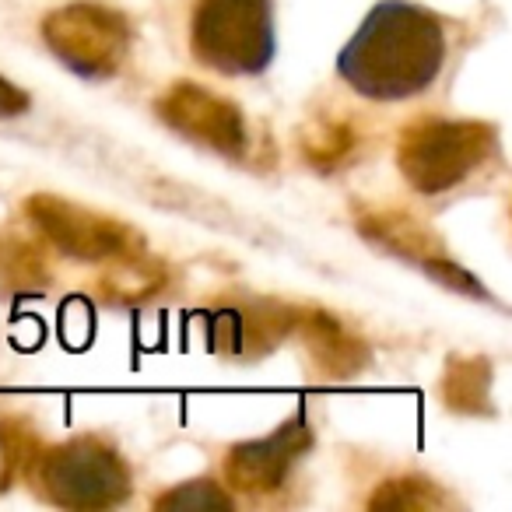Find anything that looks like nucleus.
Listing matches in <instances>:
<instances>
[{
	"label": "nucleus",
	"mask_w": 512,
	"mask_h": 512,
	"mask_svg": "<svg viewBox=\"0 0 512 512\" xmlns=\"http://www.w3.org/2000/svg\"><path fill=\"white\" fill-rule=\"evenodd\" d=\"M446 64V29L421 4L379 0L337 53V74L372 102L428 92Z\"/></svg>",
	"instance_id": "obj_1"
},
{
	"label": "nucleus",
	"mask_w": 512,
	"mask_h": 512,
	"mask_svg": "<svg viewBox=\"0 0 512 512\" xmlns=\"http://www.w3.org/2000/svg\"><path fill=\"white\" fill-rule=\"evenodd\" d=\"M190 53L197 64L225 78L264 74L278 53L274 0H197Z\"/></svg>",
	"instance_id": "obj_2"
},
{
	"label": "nucleus",
	"mask_w": 512,
	"mask_h": 512,
	"mask_svg": "<svg viewBox=\"0 0 512 512\" xmlns=\"http://www.w3.org/2000/svg\"><path fill=\"white\" fill-rule=\"evenodd\" d=\"M29 474L32 488L46 502L74 512L113 509L127 502L134 491L130 467L99 435H74L46 453H36Z\"/></svg>",
	"instance_id": "obj_3"
},
{
	"label": "nucleus",
	"mask_w": 512,
	"mask_h": 512,
	"mask_svg": "<svg viewBox=\"0 0 512 512\" xmlns=\"http://www.w3.org/2000/svg\"><path fill=\"white\" fill-rule=\"evenodd\" d=\"M495 148V127L477 120L421 116L400 134L397 165L411 190L446 193L470 176Z\"/></svg>",
	"instance_id": "obj_4"
},
{
	"label": "nucleus",
	"mask_w": 512,
	"mask_h": 512,
	"mask_svg": "<svg viewBox=\"0 0 512 512\" xmlns=\"http://www.w3.org/2000/svg\"><path fill=\"white\" fill-rule=\"evenodd\" d=\"M43 39L67 71L81 78H109L127 60L130 22L106 4L74 0L46 15Z\"/></svg>",
	"instance_id": "obj_5"
},
{
	"label": "nucleus",
	"mask_w": 512,
	"mask_h": 512,
	"mask_svg": "<svg viewBox=\"0 0 512 512\" xmlns=\"http://www.w3.org/2000/svg\"><path fill=\"white\" fill-rule=\"evenodd\" d=\"M25 214L60 253L85 260V264H113L123 256L144 253L141 235L130 225L106 218V214H95L88 207H78L74 200L53 197V193L29 197L25 200Z\"/></svg>",
	"instance_id": "obj_6"
},
{
	"label": "nucleus",
	"mask_w": 512,
	"mask_h": 512,
	"mask_svg": "<svg viewBox=\"0 0 512 512\" xmlns=\"http://www.w3.org/2000/svg\"><path fill=\"white\" fill-rule=\"evenodd\" d=\"M158 120L179 137L211 148L218 155L239 158L246 151V120L235 102L214 95L197 81H176L162 99L155 102Z\"/></svg>",
	"instance_id": "obj_7"
},
{
	"label": "nucleus",
	"mask_w": 512,
	"mask_h": 512,
	"mask_svg": "<svg viewBox=\"0 0 512 512\" xmlns=\"http://www.w3.org/2000/svg\"><path fill=\"white\" fill-rule=\"evenodd\" d=\"M313 442V428H309L306 414L299 411L264 439H249L228 449L225 481L242 495H271V491L285 488L288 474L313 449Z\"/></svg>",
	"instance_id": "obj_8"
},
{
	"label": "nucleus",
	"mask_w": 512,
	"mask_h": 512,
	"mask_svg": "<svg viewBox=\"0 0 512 512\" xmlns=\"http://www.w3.org/2000/svg\"><path fill=\"white\" fill-rule=\"evenodd\" d=\"M358 228H362L365 239L376 242L379 249H386L390 256H400L407 264H418L421 271H428L435 281H442V285L453 288V292L488 299V292L446 253V246L435 239L432 228H425L418 218H411V214L372 211V214H365V218H358Z\"/></svg>",
	"instance_id": "obj_9"
},
{
	"label": "nucleus",
	"mask_w": 512,
	"mask_h": 512,
	"mask_svg": "<svg viewBox=\"0 0 512 512\" xmlns=\"http://www.w3.org/2000/svg\"><path fill=\"white\" fill-rule=\"evenodd\" d=\"M295 334V306L271 299L228 302L207 313L211 351L228 358H260Z\"/></svg>",
	"instance_id": "obj_10"
},
{
	"label": "nucleus",
	"mask_w": 512,
	"mask_h": 512,
	"mask_svg": "<svg viewBox=\"0 0 512 512\" xmlns=\"http://www.w3.org/2000/svg\"><path fill=\"white\" fill-rule=\"evenodd\" d=\"M295 334L313 369H320V376L327 379H355L372 362L369 344L323 309H295Z\"/></svg>",
	"instance_id": "obj_11"
},
{
	"label": "nucleus",
	"mask_w": 512,
	"mask_h": 512,
	"mask_svg": "<svg viewBox=\"0 0 512 512\" xmlns=\"http://www.w3.org/2000/svg\"><path fill=\"white\" fill-rule=\"evenodd\" d=\"M53 281L43 246L15 228H0V295H39Z\"/></svg>",
	"instance_id": "obj_12"
},
{
	"label": "nucleus",
	"mask_w": 512,
	"mask_h": 512,
	"mask_svg": "<svg viewBox=\"0 0 512 512\" xmlns=\"http://www.w3.org/2000/svg\"><path fill=\"white\" fill-rule=\"evenodd\" d=\"M491 362L481 355L474 358H449L446 372H442V404L453 414H470V418H481L491 414Z\"/></svg>",
	"instance_id": "obj_13"
},
{
	"label": "nucleus",
	"mask_w": 512,
	"mask_h": 512,
	"mask_svg": "<svg viewBox=\"0 0 512 512\" xmlns=\"http://www.w3.org/2000/svg\"><path fill=\"white\" fill-rule=\"evenodd\" d=\"M299 148L306 155V162L320 172H334L355 155L358 148V137L351 130V123L341 120H309L302 127L299 137Z\"/></svg>",
	"instance_id": "obj_14"
},
{
	"label": "nucleus",
	"mask_w": 512,
	"mask_h": 512,
	"mask_svg": "<svg viewBox=\"0 0 512 512\" xmlns=\"http://www.w3.org/2000/svg\"><path fill=\"white\" fill-rule=\"evenodd\" d=\"M162 285H165V271L155 264V260H148V253L113 260V274L102 281L109 302H141V299H151V295H155Z\"/></svg>",
	"instance_id": "obj_15"
},
{
	"label": "nucleus",
	"mask_w": 512,
	"mask_h": 512,
	"mask_svg": "<svg viewBox=\"0 0 512 512\" xmlns=\"http://www.w3.org/2000/svg\"><path fill=\"white\" fill-rule=\"evenodd\" d=\"M449 498L428 477H393L369 498V509H442Z\"/></svg>",
	"instance_id": "obj_16"
},
{
	"label": "nucleus",
	"mask_w": 512,
	"mask_h": 512,
	"mask_svg": "<svg viewBox=\"0 0 512 512\" xmlns=\"http://www.w3.org/2000/svg\"><path fill=\"white\" fill-rule=\"evenodd\" d=\"M36 453H39V442L25 421L18 418L0 421V488H8L18 474H29Z\"/></svg>",
	"instance_id": "obj_17"
},
{
	"label": "nucleus",
	"mask_w": 512,
	"mask_h": 512,
	"mask_svg": "<svg viewBox=\"0 0 512 512\" xmlns=\"http://www.w3.org/2000/svg\"><path fill=\"white\" fill-rule=\"evenodd\" d=\"M232 495L221 491L214 481H186L179 488L155 498V509H232Z\"/></svg>",
	"instance_id": "obj_18"
},
{
	"label": "nucleus",
	"mask_w": 512,
	"mask_h": 512,
	"mask_svg": "<svg viewBox=\"0 0 512 512\" xmlns=\"http://www.w3.org/2000/svg\"><path fill=\"white\" fill-rule=\"evenodd\" d=\"M29 113V95L18 85H11L8 78H0V120H11V116Z\"/></svg>",
	"instance_id": "obj_19"
}]
</instances>
